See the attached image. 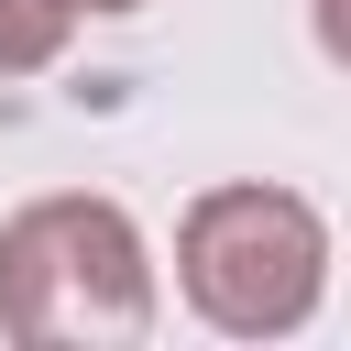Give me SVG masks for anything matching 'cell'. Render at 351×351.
<instances>
[{
	"label": "cell",
	"instance_id": "cell-1",
	"mask_svg": "<svg viewBox=\"0 0 351 351\" xmlns=\"http://www.w3.org/2000/svg\"><path fill=\"white\" fill-rule=\"evenodd\" d=\"M0 329L22 351L66 340H143L154 329V252L121 197L55 186L0 219Z\"/></svg>",
	"mask_w": 351,
	"mask_h": 351
},
{
	"label": "cell",
	"instance_id": "cell-2",
	"mask_svg": "<svg viewBox=\"0 0 351 351\" xmlns=\"http://www.w3.org/2000/svg\"><path fill=\"white\" fill-rule=\"evenodd\" d=\"M176 285L219 340H296L329 296V219L296 186H208L176 230Z\"/></svg>",
	"mask_w": 351,
	"mask_h": 351
},
{
	"label": "cell",
	"instance_id": "cell-3",
	"mask_svg": "<svg viewBox=\"0 0 351 351\" xmlns=\"http://www.w3.org/2000/svg\"><path fill=\"white\" fill-rule=\"evenodd\" d=\"M66 33H77L66 0H0V77H44L66 55Z\"/></svg>",
	"mask_w": 351,
	"mask_h": 351
},
{
	"label": "cell",
	"instance_id": "cell-4",
	"mask_svg": "<svg viewBox=\"0 0 351 351\" xmlns=\"http://www.w3.org/2000/svg\"><path fill=\"white\" fill-rule=\"evenodd\" d=\"M66 11H143V0H66Z\"/></svg>",
	"mask_w": 351,
	"mask_h": 351
}]
</instances>
